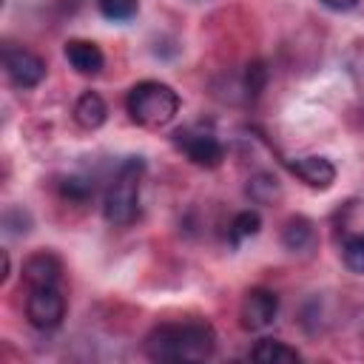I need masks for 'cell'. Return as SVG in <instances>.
<instances>
[{"label":"cell","instance_id":"cell-1","mask_svg":"<svg viewBox=\"0 0 364 364\" xmlns=\"http://www.w3.org/2000/svg\"><path fill=\"white\" fill-rule=\"evenodd\" d=\"M216 350V333L208 321H165L145 336L151 361H202Z\"/></svg>","mask_w":364,"mask_h":364},{"label":"cell","instance_id":"cell-2","mask_svg":"<svg viewBox=\"0 0 364 364\" xmlns=\"http://www.w3.org/2000/svg\"><path fill=\"white\" fill-rule=\"evenodd\" d=\"M142 173H145L142 156H125L117 165L108 188H105V199H102V216L111 225L125 228L139 216V182H142Z\"/></svg>","mask_w":364,"mask_h":364},{"label":"cell","instance_id":"cell-3","mask_svg":"<svg viewBox=\"0 0 364 364\" xmlns=\"http://www.w3.org/2000/svg\"><path fill=\"white\" fill-rule=\"evenodd\" d=\"M128 114L142 128H162L179 114V94L159 80H142L128 91Z\"/></svg>","mask_w":364,"mask_h":364},{"label":"cell","instance_id":"cell-4","mask_svg":"<svg viewBox=\"0 0 364 364\" xmlns=\"http://www.w3.org/2000/svg\"><path fill=\"white\" fill-rule=\"evenodd\" d=\"M333 230L347 270L364 273V196L341 202L333 216Z\"/></svg>","mask_w":364,"mask_h":364},{"label":"cell","instance_id":"cell-5","mask_svg":"<svg viewBox=\"0 0 364 364\" xmlns=\"http://www.w3.org/2000/svg\"><path fill=\"white\" fill-rule=\"evenodd\" d=\"M176 148L199 168H219L225 159V145L213 131L205 128H179L173 134Z\"/></svg>","mask_w":364,"mask_h":364},{"label":"cell","instance_id":"cell-6","mask_svg":"<svg viewBox=\"0 0 364 364\" xmlns=\"http://www.w3.org/2000/svg\"><path fill=\"white\" fill-rule=\"evenodd\" d=\"M26 318L37 330H54L65 318V296L57 284H43L31 287L26 299Z\"/></svg>","mask_w":364,"mask_h":364},{"label":"cell","instance_id":"cell-7","mask_svg":"<svg viewBox=\"0 0 364 364\" xmlns=\"http://www.w3.org/2000/svg\"><path fill=\"white\" fill-rule=\"evenodd\" d=\"M3 68H6V77L11 80V85L17 88H34L43 82L46 77V60L23 46H6L3 48Z\"/></svg>","mask_w":364,"mask_h":364},{"label":"cell","instance_id":"cell-8","mask_svg":"<svg viewBox=\"0 0 364 364\" xmlns=\"http://www.w3.org/2000/svg\"><path fill=\"white\" fill-rule=\"evenodd\" d=\"M279 313V296L267 287H253L245 293V301H242V310H239V318H242V327L256 333V330H264L273 324Z\"/></svg>","mask_w":364,"mask_h":364},{"label":"cell","instance_id":"cell-9","mask_svg":"<svg viewBox=\"0 0 364 364\" xmlns=\"http://www.w3.org/2000/svg\"><path fill=\"white\" fill-rule=\"evenodd\" d=\"M287 168L310 188L316 191H327L336 182V165L327 156H299V159H287Z\"/></svg>","mask_w":364,"mask_h":364},{"label":"cell","instance_id":"cell-10","mask_svg":"<svg viewBox=\"0 0 364 364\" xmlns=\"http://www.w3.org/2000/svg\"><path fill=\"white\" fill-rule=\"evenodd\" d=\"M23 279L28 287H43V284H60L63 279V262L51 250L31 253L23 262Z\"/></svg>","mask_w":364,"mask_h":364},{"label":"cell","instance_id":"cell-11","mask_svg":"<svg viewBox=\"0 0 364 364\" xmlns=\"http://www.w3.org/2000/svg\"><path fill=\"white\" fill-rule=\"evenodd\" d=\"M65 60L71 63V68H74L77 74H85V77L100 74L102 65H105L102 48H100L97 43H91V40H80V37H74V40L65 43Z\"/></svg>","mask_w":364,"mask_h":364},{"label":"cell","instance_id":"cell-12","mask_svg":"<svg viewBox=\"0 0 364 364\" xmlns=\"http://www.w3.org/2000/svg\"><path fill=\"white\" fill-rule=\"evenodd\" d=\"M282 245L290 253H307L316 245V228L307 216H290L282 225Z\"/></svg>","mask_w":364,"mask_h":364},{"label":"cell","instance_id":"cell-13","mask_svg":"<svg viewBox=\"0 0 364 364\" xmlns=\"http://www.w3.org/2000/svg\"><path fill=\"white\" fill-rule=\"evenodd\" d=\"M105 117H108V105L97 91H85L74 102V119H77V125H82L88 131L100 128L105 122Z\"/></svg>","mask_w":364,"mask_h":364},{"label":"cell","instance_id":"cell-14","mask_svg":"<svg viewBox=\"0 0 364 364\" xmlns=\"http://www.w3.org/2000/svg\"><path fill=\"white\" fill-rule=\"evenodd\" d=\"M250 358L259 364H290V361H299L301 353L279 338H259L256 347L250 350Z\"/></svg>","mask_w":364,"mask_h":364},{"label":"cell","instance_id":"cell-15","mask_svg":"<svg viewBox=\"0 0 364 364\" xmlns=\"http://www.w3.org/2000/svg\"><path fill=\"white\" fill-rule=\"evenodd\" d=\"M60 196L74 202V205H85L94 196V179L80 176V173H68L65 179H60Z\"/></svg>","mask_w":364,"mask_h":364},{"label":"cell","instance_id":"cell-16","mask_svg":"<svg viewBox=\"0 0 364 364\" xmlns=\"http://www.w3.org/2000/svg\"><path fill=\"white\" fill-rule=\"evenodd\" d=\"M247 196L259 205H270L273 199L282 196V188H279V179L270 176V173H256L253 179H247Z\"/></svg>","mask_w":364,"mask_h":364},{"label":"cell","instance_id":"cell-17","mask_svg":"<svg viewBox=\"0 0 364 364\" xmlns=\"http://www.w3.org/2000/svg\"><path fill=\"white\" fill-rule=\"evenodd\" d=\"M259 228H262V219H259V213H256V210H239V213L230 219L228 236H230V242H233V245H242L245 239L256 236V233H259Z\"/></svg>","mask_w":364,"mask_h":364},{"label":"cell","instance_id":"cell-18","mask_svg":"<svg viewBox=\"0 0 364 364\" xmlns=\"http://www.w3.org/2000/svg\"><path fill=\"white\" fill-rule=\"evenodd\" d=\"M102 17L114 20V23H125L131 17H136L139 11V0H97Z\"/></svg>","mask_w":364,"mask_h":364},{"label":"cell","instance_id":"cell-19","mask_svg":"<svg viewBox=\"0 0 364 364\" xmlns=\"http://www.w3.org/2000/svg\"><path fill=\"white\" fill-rule=\"evenodd\" d=\"M3 228H6V233H11V236H23V233L31 230V213L23 210V208H17V205H9V208L3 210Z\"/></svg>","mask_w":364,"mask_h":364},{"label":"cell","instance_id":"cell-20","mask_svg":"<svg viewBox=\"0 0 364 364\" xmlns=\"http://www.w3.org/2000/svg\"><path fill=\"white\" fill-rule=\"evenodd\" d=\"M327 9H333V11H350V9H355L358 6V0H321Z\"/></svg>","mask_w":364,"mask_h":364},{"label":"cell","instance_id":"cell-21","mask_svg":"<svg viewBox=\"0 0 364 364\" xmlns=\"http://www.w3.org/2000/svg\"><path fill=\"white\" fill-rule=\"evenodd\" d=\"M9 279V253L3 250V273H0V282H6Z\"/></svg>","mask_w":364,"mask_h":364}]
</instances>
